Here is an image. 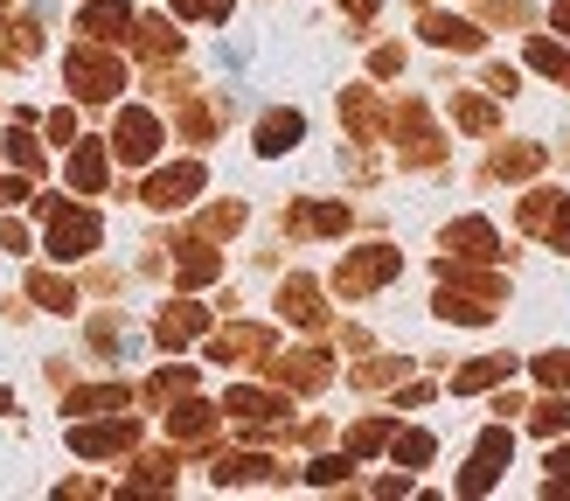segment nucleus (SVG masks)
<instances>
[{
  "mask_svg": "<svg viewBox=\"0 0 570 501\" xmlns=\"http://www.w3.org/2000/svg\"><path fill=\"white\" fill-rule=\"evenodd\" d=\"M439 321H460V327H480V321H494V306L508 299V286L494 272H473L466 258H445L439 265Z\"/></svg>",
  "mask_w": 570,
  "mask_h": 501,
  "instance_id": "nucleus-1",
  "label": "nucleus"
},
{
  "mask_svg": "<svg viewBox=\"0 0 570 501\" xmlns=\"http://www.w3.org/2000/svg\"><path fill=\"white\" fill-rule=\"evenodd\" d=\"M223 418H230V432H244V439H285L293 432V397H285V390H230V397H223Z\"/></svg>",
  "mask_w": 570,
  "mask_h": 501,
  "instance_id": "nucleus-2",
  "label": "nucleus"
},
{
  "mask_svg": "<svg viewBox=\"0 0 570 501\" xmlns=\"http://www.w3.org/2000/svg\"><path fill=\"white\" fill-rule=\"evenodd\" d=\"M36 216H42V230H49V250H56V258H91V250L105 244V223H98L91 209H77V203H56V195H42Z\"/></svg>",
  "mask_w": 570,
  "mask_h": 501,
  "instance_id": "nucleus-3",
  "label": "nucleus"
},
{
  "mask_svg": "<svg viewBox=\"0 0 570 501\" xmlns=\"http://www.w3.org/2000/svg\"><path fill=\"white\" fill-rule=\"evenodd\" d=\"M63 77H70V91H77L83 105H111V98H119V84H126V63H119L105 42H77V49L63 56Z\"/></svg>",
  "mask_w": 570,
  "mask_h": 501,
  "instance_id": "nucleus-4",
  "label": "nucleus"
},
{
  "mask_svg": "<svg viewBox=\"0 0 570 501\" xmlns=\"http://www.w3.org/2000/svg\"><path fill=\"white\" fill-rule=\"evenodd\" d=\"M396 265H404V258H396L390 244H362V250H348V258L334 265V293H341V299H362V293L390 286Z\"/></svg>",
  "mask_w": 570,
  "mask_h": 501,
  "instance_id": "nucleus-5",
  "label": "nucleus"
},
{
  "mask_svg": "<svg viewBox=\"0 0 570 501\" xmlns=\"http://www.w3.org/2000/svg\"><path fill=\"white\" fill-rule=\"evenodd\" d=\"M390 132H396V154H404L411 167H439V160H445V139H439L432 111H424L417 98H404V105L390 111Z\"/></svg>",
  "mask_w": 570,
  "mask_h": 501,
  "instance_id": "nucleus-6",
  "label": "nucleus"
},
{
  "mask_svg": "<svg viewBox=\"0 0 570 501\" xmlns=\"http://www.w3.org/2000/svg\"><path fill=\"white\" fill-rule=\"evenodd\" d=\"M111 154H119L126 167H147L160 154V119H154L147 105H126L119 111V126H111Z\"/></svg>",
  "mask_w": 570,
  "mask_h": 501,
  "instance_id": "nucleus-7",
  "label": "nucleus"
},
{
  "mask_svg": "<svg viewBox=\"0 0 570 501\" xmlns=\"http://www.w3.org/2000/svg\"><path fill=\"white\" fill-rule=\"evenodd\" d=\"M508 453H515V439H508V425H494V432H480V445H473V460H466V481H460V494H488V488L501 481V466H508Z\"/></svg>",
  "mask_w": 570,
  "mask_h": 501,
  "instance_id": "nucleus-8",
  "label": "nucleus"
},
{
  "mask_svg": "<svg viewBox=\"0 0 570 501\" xmlns=\"http://www.w3.org/2000/svg\"><path fill=\"white\" fill-rule=\"evenodd\" d=\"M203 195V160H175L147 181V209H188Z\"/></svg>",
  "mask_w": 570,
  "mask_h": 501,
  "instance_id": "nucleus-9",
  "label": "nucleus"
},
{
  "mask_svg": "<svg viewBox=\"0 0 570 501\" xmlns=\"http://www.w3.org/2000/svg\"><path fill=\"white\" fill-rule=\"evenodd\" d=\"M132 439H139L132 418H98V425H77V432H70V453H83V460H111V453H132Z\"/></svg>",
  "mask_w": 570,
  "mask_h": 501,
  "instance_id": "nucleus-10",
  "label": "nucleus"
},
{
  "mask_svg": "<svg viewBox=\"0 0 570 501\" xmlns=\"http://www.w3.org/2000/svg\"><path fill=\"white\" fill-rule=\"evenodd\" d=\"M265 370H272V383L278 390H327V355L321 348H293V355H265Z\"/></svg>",
  "mask_w": 570,
  "mask_h": 501,
  "instance_id": "nucleus-11",
  "label": "nucleus"
},
{
  "mask_svg": "<svg viewBox=\"0 0 570 501\" xmlns=\"http://www.w3.org/2000/svg\"><path fill=\"white\" fill-rule=\"evenodd\" d=\"M278 314L285 321H293V327H306V334H321L327 327V306H321V286H313V278H285V286H278Z\"/></svg>",
  "mask_w": 570,
  "mask_h": 501,
  "instance_id": "nucleus-12",
  "label": "nucleus"
},
{
  "mask_svg": "<svg viewBox=\"0 0 570 501\" xmlns=\"http://www.w3.org/2000/svg\"><path fill=\"white\" fill-rule=\"evenodd\" d=\"M445 250H452V258H466V265H488L494 250H501V237H494L488 216H460V223L445 230Z\"/></svg>",
  "mask_w": 570,
  "mask_h": 501,
  "instance_id": "nucleus-13",
  "label": "nucleus"
},
{
  "mask_svg": "<svg viewBox=\"0 0 570 501\" xmlns=\"http://www.w3.org/2000/svg\"><path fill=\"white\" fill-rule=\"evenodd\" d=\"M203 327H209V306H195V299H167V306H160V321H154L160 348H188Z\"/></svg>",
  "mask_w": 570,
  "mask_h": 501,
  "instance_id": "nucleus-14",
  "label": "nucleus"
},
{
  "mask_svg": "<svg viewBox=\"0 0 570 501\" xmlns=\"http://www.w3.org/2000/svg\"><path fill=\"white\" fill-rule=\"evenodd\" d=\"M265 355H272V327H223L209 342V362H223V370L230 362H265Z\"/></svg>",
  "mask_w": 570,
  "mask_h": 501,
  "instance_id": "nucleus-15",
  "label": "nucleus"
},
{
  "mask_svg": "<svg viewBox=\"0 0 570 501\" xmlns=\"http://www.w3.org/2000/svg\"><path fill=\"white\" fill-rule=\"evenodd\" d=\"M77 28H83V42H126L132 36V8L126 0H91V8L77 14Z\"/></svg>",
  "mask_w": 570,
  "mask_h": 501,
  "instance_id": "nucleus-16",
  "label": "nucleus"
},
{
  "mask_svg": "<svg viewBox=\"0 0 570 501\" xmlns=\"http://www.w3.org/2000/svg\"><path fill=\"white\" fill-rule=\"evenodd\" d=\"M105 154H111V139H77V147H70L63 175H70L77 195H98V188H105Z\"/></svg>",
  "mask_w": 570,
  "mask_h": 501,
  "instance_id": "nucleus-17",
  "label": "nucleus"
},
{
  "mask_svg": "<svg viewBox=\"0 0 570 501\" xmlns=\"http://www.w3.org/2000/svg\"><path fill=\"white\" fill-rule=\"evenodd\" d=\"M216 418H223V411L181 397V411H167V445H209V439H216Z\"/></svg>",
  "mask_w": 570,
  "mask_h": 501,
  "instance_id": "nucleus-18",
  "label": "nucleus"
},
{
  "mask_svg": "<svg viewBox=\"0 0 570 501\" xmlns=\"http://www.w3.org/2000/svg\"><path fill=\"white\" fill-rule=\"evenodd\" d=\"M341 119H348L355 139H376V132L390 126V111L376 105V91H368V84H348V91H341Z\"/></svg>",
  "mask_w": 570,
  "mask_h": 501,
  "instance_id": "nucleus-19",
  "label": "nucleus"
},
{
  "mask_svg": "<svg viewBox=\"0 0 570 501\" xmlns=\"http://www.w3.org/2000/svg\"><path fill=\"white\" fill-rule=\"evenodd\" d=\"M147 63H167V56H181V28L175 21H160V14H147V21H132V36H126Z\"/></svg>",
  "mask_w": 570,
  "mask_h": 501,
  "instance_id": "nucleus-20",
  "label": "nucleus"
},
{
  "mask_svg": "<svg viewBox=\"0 0 570 501\" xmlns=\"http://www.w3.org/2000/svg\"><path fill=\"white\" fill-rule=\"evenodd\" d=\"M209 481H216V488H258V481H278V466H272L265 453H223Z\"/></svg>",
  "mask_w": 570,
  "mask_h": 501,
  "instance_id": "nucleus-21",
  "label": "nucleus"
},
{
  "mask_svg": "<svg viewBox=\"0 0 570 501\" xmlns=\"http://www.w3.org/2000/svg\"><path fill=\"white\" fill-rule=\"evenodd\" d=\"M299 132H306L299 111H265V119H258V154H265V160H272V154H293Z\"/></svg>",
  "mask_w": 570,
  "mask_h": 501,
  "instance_id": "nucleus-22",
  "label": "nucleus"
},
{
  "mask_svg": "<svg viewBox=\"0 0 570 501\" xmlns=\"http://www.w3.org/2000/svg\"><path fill=\"white\" fill-rule=\"evenodd\" d=\"M175 453H139L132 460V481H126V494H167V488H175Z\"/></svg>",
  "mask_w": 570,
  "mask_h": 501,
  "instance_id": "nucleus-23",
  "label": "nucleus"
},
{
  "mask_svg": "<svg viewBox=\"0 0 570 501\" xmlns=\"http://www.w3.org/2000/svg\"><path fill=\"white\" fill-rule=\"evenodd\" d=\"M424 42H439V49H480L488 36H480V21H460V14H424Z\"/></svg>",
  "mask_w": 570,
  "mask_h": 501,
  "instance_id": "nucleus-24",
  "label": "nucleus"
},
{
  "mask_svg": "<svg viewBox=\"0 0 570 501\" xmlns=\"http://www.w3.org/2000/svg\"><path fill=\"white\" fill-rule=\"evenodd\" d=\"M508 376H515V355H473L466 370L452 376V390L466 397V390H494V383H508Z\"/></svg>",
  "mask_w": 570,
  "mask_h": 501,
  "instance_id": "nucleus-25",
  "label": "nucleus"
},
{
  "mask_svg": "<svg viewBox=\"0 0 570 501\" xmlns=\"http://www.w3.org/2000/svg\"><path fill=\"white\" fill-rule=\"evenodd\" d=\"M285 223H293V230H321V237H341V230H348V203H299V209L285 216Z\"/></svg>",
  "mask_w": 570,
  "mask_h": 501,
  "instance_id": "nucleus-26",
  "label": "nucleus"
},
{
  "mask_svg": "<svg viewBox=\"0 0 570 501\" xmlns=\"http://www.w3.org/2000/svg\"><path fill=\"white\" fill-rule=\"evenodd\" d=\"M36 49H42V14L8 21V36H0V63H28Z\"/></svg>",
  "mask_w": 570,
  "mask_h": 501,
  "instance_id": "nucleus-27",
  "label": "nucleus"
},
{
  "mask_svg": "<svg viewBox=\"0 0 570 501\" xmlns=\"http://www.w3.org/2000/svg\"><path fill=\"white\" fill-rule=\"evenodd\" d=\"M132 390L126 383H91V390H77V397L63 404V418H91V411H126Z\"/></svg>",
  "mask_w": 570,
  "mask_h": 501,
  "instance_id": "nucleus-28",
  "label": "nucleus"
},
{
  "mask_svg": "<svg viewBox=\"0 0 570 501\" xmlns=\"http://www.w3.org/2000/svg\"><path fill=\"white\" fill-rule=\"evenodd\" d=\"M216 272H223V258H216V250H209L203 237H195V244H181V265H175V278H181V286H209Z\"/></svg>",
  "mask_w": 570,
  "mask_h": 501,
  "instance_id": "nucleus-29",
  "label": "nucleus"
},
{
  "mask_svg": "<svg viewBox=\"0 0 570 501\" xmlns=\"http://www.w3.org/2000/svg\"><path fill=\"white\" fill-rule=\"evenodd\" d=\"M488 167H494L501 181H529L535 167H543V147H529V139H522V147H494V160H488Z\"/></svg>",
  "mask_w": 570,
  "mask_h": 501,
  "instance_id": "nucleus-30",
  "label": "nucleus"
},
{
  "mask_svg": "<svg viewBox=\"0 0 570 501\" xmlns=\"http://www.w3.org/2000/svg\"><path fill=\"white\" fill-rule=\"evenodd\" d=\"M28 299H42L49 314H70V306H77V286H70L63 272H36V278H28Z\"/></svg>",
  "mask_w": 570,
  "mask_h": 501,
  "instance_id": "nucleus-31",
  "label": "nucleus"
},
{
  "mask_svg": "<svg viewBox=\"0 0 570 501\" xmlns=\"http://www.w3.org/2000/svg\"><path fill=\"white\" fill-rule=\"evenodd\" d=\"M390 453H396V466H411V473H417V466H432L439 439H432V432H396V439H390Z\"/></svg>",
  "mask_w": 570,
  "mask_h": 501,
  "instance_id": "nucleus-32",
  "label": "nucleus"
},
{
  "mask_svg": "<svg viewBox=\"0 0 570 501\" xmlns=\"http://www.w3.org/2000/svg\"><path fill=\"white\" fill-rule=\"evenodd\" d=\"M529 70H543V77H563V84H570V42L535 36V42H529Z\"/></svg>",
  "mask_w": 570,
  "mask_h": 501,
  "instance_id": "nucleus-33",
  "label": "nucleus"
},
{
  "mask_svg": "<svg viewBox=\"0 0 570 501\" xmlns=\"http://www.w3.org/2000/svg\"><path fill=\"white\" fill-rule=\"evenodd\" d=\"M529 432L535 439H557V432H570V397H543L529 411Z\"/></svg>",
  "mask_w": 570,
  "mask_h": 501,
  "instance_id": "nucleus-34",
  "label": "nucleus"
},
{
  "mask_svg": "<svg viewBox=\"0 0 570 501\" xmlns=\"http://www.w3.org/2000/svg\"><path fill=\"white\" fill-rule=\"evenodd\" d=\"M348 473H355V453H321L306 466V481L313 488H348Z\"/></svg>",
  "mask_w": 570,
  "mask_h": 501,
  "instance_id": "nucleus-35",
  "label": "nucleus"
},
{
  "mask_svg": "<svg viewBox=\"0 0 570 501\" xmlns=\"http://www.w3.org/2000/svg\"><path fill=\"white\" fill-rule=\"evenodd\" d=\"M188 390H195V370H188V362H175V370H160V376L147 383V397H154V404H175V397H188Z\"/></svg>",
  "mask_w": 570,
  "mask_h": 501,
  "instance_id": "nucleus-36",
  "label": "nucleus"
},
{
  "mask_svg": "<svg viewBox=\"0 0 570 501\" xmlns=\"http://www.w3.org/2000/svg\"><path fill=\"white\" fill-rule=\"evenodd\" d=\"M404 370H411V362H396V355H368L362 370H355V383L362 390H383V383H404Z\"/></svg>",
  "mask_w": 570,
  "mask_h": 501,
  "instance_id": "nucleus-37",
  "label": "nucleus"
},
{
  "mask_svg": "<svg viewBox=\"0 0 570 501\" xmlns=\"http://www.w3.org/2000/svg\"><path fill=\"white\" fill-rule=\"evenodd\" d=\"M452 119H460L466 132H494V105L473 98V91H460V98H452Z\"/></svg>",
  "mask_w": 570,
  "mask_h": 501,
  "instance_id": "nucleus-38",
  "label": "nucleus"
},
{
  "mask_svg": "<svg viewBox=\"0 0 570 501\" xmlns=\"http://www.w3.org/2000/svg\"><path fill=\"white\" fill-rule=\"evenodd\" d=\"M383 439H390V418H362V425L348 432V453L362 460V453H383Z\"/></svg>",
  "mask_w": 570,
  "mask_h": 501,
  "instance_id": "nucleus-39",
  "label": "nucleus"
},
{
  "mask_svg": "<svg viewBox=\"0 0 570 501\" xmlns=\"http://www.w3.org/2000/svg\"><path fill=\"white\" fill-rule=\"evenodd\" d=\"M8 160L21 167V175H42V147H36V132H8Z\"/></svg>",
  "mask_w": 570,
  "mask_h": 501,
  "instance_id": "nucleus-40",
  "label": "nucleus"
},
{
  "mask_svg": "<svg viewBox=\"0 0 570 501\" xmlns=\"http://www.w3.org/2000/svg\"><path fill=\"white\" fill-rule=\"evenodd\" d=\"M230 230H244V203H216L203 216V237H230Z\"/></svg>",
  "mask_w": 570,
  "mask_h": 501,
  "instance_id": "nucleus-41",
  "label": "nucleus"
},
{
  "mask_svg": "<svg viewBox=\"0 0 570 501\" xmlns=\"http://www.w3.org/2000/svg\"><path fill=\"white\" fill-rule=\"evenodd\" d=\"M535 376H543L550 390H570V355H563V348H550V355H535Z\"/></svg>",
  "mask_w": 570,
  "mask_h": 501,
  "instance_id": "nucleus-42",
  "label": "nucleus"
},
{
  "mask_svg": "<svg viewBox=\"0 0 570 501\" xmlns=\"http://www.w3.org/2000/svg\"><path fill=\"white\" fill-rule=\"evenodd\" d=\"M175 14H188V21H223V14H230V0H175Z\"/></svg>",
  "mask_w": 570,
  "mask_h": 501,
  "instance_id": "nucleus-43",
  "label": "nucleus"
},
{
  "mask_svg": "<svg viewBox=\"0 0 570 501\" xmlns=\"http://www.w3.org/2000/svg\"><path fill=\"white\" fill-rule=\"evenodd\" d=\"M543 237H550L557 250H570V195H563V203L550 209V223H543Z\"/></svg>",
  "mask_w": 570,
  "mask_h": 501,
  "instance_id": "nucleus-44",
  "label": "nucleus"
},
{
  "mask_svg": "<svg viewBox=\"0 0 570 501\" xmlns=\"http://www.w3.org/2000/svg\"><path fill=\"white\" fill-rule=\"evenodd\" d=\"M543 494H570V445H563V453H550V481H543Z\"/></svg>",
  "mask_w": 570,
  "mask_h": 501,
  "instance_id": "nucleus-45",
  "label": "nucleus"
},
{
  "mask_svg": "<svg viewBox=\"0 0 570 501\" xmlns=\"http://www.w3.org/2000/svg\"><path fill=\"white\" fill-rule=\"evenodd\" d=\"M368 70H376V77H396V70H404V49H396V42H383L376 56H368Z\"/></svg>",
  "mask_w": 570,
  "mask_h": 501,
  "instance_id": "nucleus-46",
  "label": "nucleus"
},
{
  "mask_svg": "<svg viewBox=\"0 0 570 501\" xmlns=\"http://www.w3.org/2000/svg\"><path fill=\"white\" fill-rule=\"evenodd\" d=\"M49 139H56V147H63V139H77V111L56 105V111H49Z\"/></svg>",
  "mask_w": 570,
  "mask_h": 501,
  "instance_id": "nucleus-47",
  "label": "nucleus"
},
{
  "mask_svg": "<svg viewBox=\"0 0 570 501\" xmlns=\"http://www.w3.org/2000/svg\"><path fill=\"white\" fill-rule=\"evenodd\" d=\"M488 21H529V0H488Z\"/></svg>",
  "mask_w": 570,
  "mask_h": 501,
  "instance_id": "nucleus-48",
  "label": "nucleus"
},
{
  "mask_svg": "<svg viewBox=\"0 0 570 501\" xmlns=\"http://www.w3.org/2000/svg\"><path fill=\"white\" fill-rule=\"evenodd\" d=\"M28 203V175H0V209H14Z\"/></svg>",
  "mask_w": 570,
  "mask_h": 501,
  "instance_id": "nucleus-49",
  "label": "nucleus"
},
{
  "mask_svg": "<svg viewBox=\"0 0 570 501\" xmlns=\"http://www.w3.org/2000/svg\"><path fill=\"white\" fill-rule=\"evenodd\" d=\"M488 91H494V98H508V91H515V70L494 63V70H488Z\"/></svg>",
  "mask_w": 570,
  "mask_h": 501,
  "instance_id": "nucleus-50",
  "label": "nucleus"
},
{
  "mask_svg": "<svg viewBox=\"0 0 570 501\" xmlns=\"http://www.w3.org/2000/svg\"><path fill=\"white\" fill-rule=\"evenodd\" d=\"M348 14H355V21L368 28V21H376V0H348Z\"/></svg>",
  "mask_w": 570,
  "mask_h": 501,
  "instance_id": "nucleus-51",
  "label": "nucleus"
},
{
  "mask_svg": "<svg viewBox=\"0 0 570 501\" xmlns=\"http://www.w3.org/2000/svg\"><path fill=\"white\" fill-rule=\"evenodd\" d=\"M557 28H563V36H570V0H557Z\"/></svg>",
  "mask_w": 570,
  "mask_h": 501,
  "instance_id": "nucleus-52",
  "label": "nucleus"
}]
</instances>
